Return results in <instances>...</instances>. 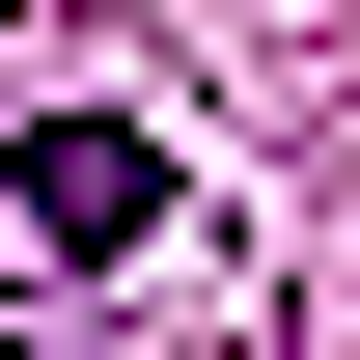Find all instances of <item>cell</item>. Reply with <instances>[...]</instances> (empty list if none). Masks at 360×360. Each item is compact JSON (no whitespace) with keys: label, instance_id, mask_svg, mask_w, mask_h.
Returning a JSON list of instances; mask_svg holds the SVG:
<instances>
[{"label":"cell","instance_id":"cell-1","mask_svg":"<svg viewBox=\"0 0 360 360\" xmlns=\"http://www.w3.org/2000/svg\"><path fill=\"white\" fill-rule=\"evenodd\" d=\"M0 194H28V222H56V250H139V222H167V139H139L111 84H56L28 139H0Z\"/></svg>","mask_w":360,"mask_h":360},{"label":"cell","instance_id":"cell-2","mask_svg":"<svg viewBox=\"0 0 360 360\" xmlns=\"http://www.w3.org/2000/svg\"><path fill=\"white\" fill-rule=\"evenodd\" d=\"M0 360H111V333H0Z\"/></svg>","mask_w":360,"mask_h":360}]
</instances>
